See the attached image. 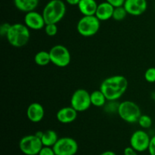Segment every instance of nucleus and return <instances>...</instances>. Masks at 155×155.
<instances>
[{"label": "nucleus", "mask_w": 155, "mask_h": 155, "mask_svg": "<svg viewBox=\"0 0 155 155\" xmlns=\"http://www.w3.org/2000/svg\"><path fill=\"white\" fill-rule=\"evenodd\" d=\"M34 61L38 66L45 67L51 63L49 51H39L35 54Z\"/></svg>", "instance_id": "20"}, {"label": "nucleus", "mask_w": 155, "mask_h": 155, "mask_svg": "<svg viewBox=\"0 0 155 155\" xmlns=\"http://www.w3.org/2000/svg\"><path fill=\"white\" fill-rule=\"evenodd\" d=\"M44 30H45V34L50 37L56 36L58 33V30L56 24H46L44 27Z\"/></svg>", "instance_id": "24"}, {"label": "nucleus", "mask_w": 155, "mask_h": 155, "mask_svg": "<svg viewBox=\"0 0 155 155\" xmlns=\"http://www.w3.org/2000/svg\"><path fill=\"white\" fill-rule=\"evenodd\" d=\"M58 139V136L54 130H48L43 132L41 141L43 146L53 147Z\"/></svg>", "instance_id": "18"}, {"label": "nucleus", "mask_w": 155, "mask_h": 155, "mask_svg": "<svg viewBox=\"0 0 155 155\" xmlns=\"http://www.w3.org/2000/svg\"><path fill=\"white\" fill-rule=\"evenodd\" d=\"M78 112L73 107H64L59 109L56 114V118L61 124H68L74 122L77 120Z\"/></svg>", "instance_id": "14"}, {"label": "nucleus", "mask_w": 155, "mask_h": 155, "mask_svg": "<svg viewBox=\"0 0 155 155\" xmlns=\"http://www.w3.org/2000/svg\"><path fill=\"white\" fill-rule=\"evenodd\" d=\"M11 26H12V24L7 22L2 24L1 27H0V35H1L2 37H6Z\"/></svg>", "instance_id": "26"}, {"label": "nucleus", "mask_w": 155, "mask_h": 155, "mask_svg": "<svg viewBox=\"0 0 155 155\" xmlns=\"http://www.w3.org/2000/svg\"><path fill=\"white\" fill-rule=\"evenodd\" d=\"M65 2L70 5H78L80 0H65Z\"/></svg>", "instance_id": "31"}, {"label": "nucleus", "mask_w": 155, "mask_h": 155, "mask_svg": "<svg viewBox=\"0 0 155 155\" xmlns=\"http://www.w3.org/2000/svg\"><path fill=\"white\" fill-rule=\"evenodd\" d=\"M90 97L92 105L95 106V107H102L107 102V98L100 89L91 92Z\"/></svg>", "instance_id": "19"}, {"label": "nucleus", "mask_w": 155, "mask_h": 155, "mask_svg": "<svg viewBox=\"0 0 155 155\" xmlns=\"http://www.w3.org/2000/svg\"><path fill=\"white\" fill-rule=\"evenodd\" d=\"M138 124L142 129L146 130V129H149L152 126L153 121L151 117L148 116V115L142 114L139 117V120H138Z\"/></svg>", "instance_id": "22"}, {"label": "nucleus", "mask_w": 155, "mask_h": 155, "mask_svg": "<svg viewBox=\"0 0 155 155\" xmlns=\"http://www.w3.org/2000/svg\"><path fill=\"white\" fill-rule=\"evenodd\" d=\"M124 7L128 15L139 16L146 12L148 2L147 0H125Z\"/></svg>", "instance_id": "12"}, {"label": "nucleus", "mask_w": 155, "mask_h": 155, "mask_svg": "<svg viewBox=\"0 0 155 155\" xmlns=\"http://www.w3.org/2000/svg\"><path fill=\"white\" fill-rule=\"evenodd\" d=\"M51 63L58 68H66L71 61V54L68 48L63 45H55L49 50Z\"/></svg>", "instance_id": "6"}, {"label": "nucleus", "mask_w": 155, "mask_h": 155, "mask_svg": "<svg viewBox=\"0 0 155 155\" xmlns=\"http://www.w3.org/2000/svg\"><path fill=\"white\" fill-rule=\"evenodd\" d=\"M38 155H55V153L52 147L43 146Z\"/></svg>", "instance_id": "27"}, {"label": "nucleus", "mask_w": 155, "mask_h": 155, "mask_svg": "<svg viewBox=\"0 0 155 155\" xmlns=\"http://www.w3.org/2000/svg\"><path fill=\"white\" fill-rule=\"evenodd\" d=\"M117 114L120 117L128 124L138 123L142 115L139 106L133 101H124L120 103Z\"/></svg>", "instance_id": "5"}, {"label": "nucleus", "mask_w": 155, "mask_h": 155, "mask_svg": "<svg viewBox=\"0 0 155 155\" xmlns=\"http://www.w3.org/2000/svg\"><path fill=\"white\" fill-rule=\"evenodd\" d=\"M43 147L42 141L36 135L24 136L19 142V148L25 155H38Z\"/></svg>", "instance_id": "7"}, {"label": "nucleus", "mask_w": 155, "mask_h": 155, "mask_svg": "<svg viewBox=\"0 0 155 155\" xmlns=\"http://www.w3.org/2000/svg\"><path fill=\"white\" fill-rule=\"evenodd\" d=\"M24 22L30 30H40L44 29L46 24L42 14L35 10L25 13Z\"/></svg>", "instance_id": "11"}, {"label": "nucleus", "mask_w": 155, "mask_h": 155, "mask_svg": "<svg viewBox=\"0 0 155 155\" xmlns=\"http://www.w3.org/2000/svg\"><path fill=\"white\" fill-rule=\"evenodd\" d=\"M27 119L32 123H39L45 117V110L40 103L33 102L27 107Z\"/></svg>", "instance_id": "13"}, {"label": "nucleus", "mask_w": 155, "mask_h": 155, "mask_svg": "<svg viewBox=\"0 0 155 155\" xmlns=\"http://www.w3.org/2000/svg\"><path fill=\"white\" fill-rule=\"evenodd\" d=\"M8 42L15 48L25 46L30 39V30L22 23L12 24L6 36Z\"/></svg>", "instance_id": "2"}, {"label": "nucleus", "mask_w": 155, "mask_h": 155, "mask_svg": "<svg viewBox=\"0 0 155 155\" xmlns=\"http://www.w3.org/2000/svg\"><path fill=\"white\" fill-rule=\"evenodd\" d=\"M154 103H155V97H154Z\"/></svg>", "instance_id": "33"}, {"label": "nucleus", "mask_w": 155, "mask_h": 155, "mask_svg": "<svg viewBox=\"0 0 155 155\" xmlns=\"http://www.w3.org/2000/svg\"><path fill=\"white\" fill-rule=\"evenodd\" d=\"M128 13H127V10L124 6H120V7L114 8L113 13V19L117 21H121L126 18L127 16Z\"/></svg>", "instance_id": "21"}, {"label": "nucleus", "mask_w": 155, "mask_h": 155, "mask_svg": "<svg viewBox=\"0 0 155 155\" xmlns=\"http://www.w3.org/2000/svg\"><path fill=\"white\" fill-rule=\"evenodd\" d=\"M71 106L77 112H84L92 106L90 93L84 89L74 91L71 98Z\"/></svg>", "instance_id": "8"}, {"label": "nucleus", "mask_w": 155, "mask_h": 155, "mask_svg": "<svg viewBox=\"0 0 155 155\" xmlns=\"http://www.w3.org/2000/svg\"><path fill=\"white\" fill-rule=\"evenodd\" d=\"M52 148L55 155H75L79 149L77 142L71 137L59 138Z\"/></svg>", "instance_id": "9"}, {"label": "nucleus", "mask_w": 155, "mask_h": 155, "mask_svg": "<svg viewBox=\"0 0 155 155\" xmlns=\"http://www.w3.org/2000/svg\"><path fill=\"white\" fill-rule=\"evenodd\" d=\"M101 21L95 15L83 16L78 21L77 30L84 37H91L97 34L101 27Z\"/></svg>", "instance_id": "4"}, {"label": "nucleus", "mask_w": 155, "mask_h": 155, "mask_svg": "<svg viewBox=\"0 0 155 155\" xmlns=\"http://www.w3.org/2000/svg\"><path fill=\"white\" fill-rule=\"evenodd\" d=\"M66 4L62 0H50L44 7L42 15L45 24H56L60 22L66 15Z\"/></svg>", "instance_id": "3"}, {"label": "nucleus", "mask_w": 155, "mask_h": 155, "mask_svg": "<svg viewBox=\"0 0 155 155\" xmlns=\"http://www.w3.org/2000/svg\"><path fill=\"white\" fill-rule=\"evenodd\" d=\"M119 104L120 103L117 102V101H107V102L103 107H104V110L107 113L113 114L114 112L117 113Z\"/></svg>", "instance_id": "23"}, {"label": "nucleus", "mask_w": 155, "mask_h": 155, "mask_svg": "<svg viewBox=\"0 0 155 155\" xmlns=\"http://www.w3.org/2000/svg\"><path fill=\"white\" fill-rule=\"evenodd\" d=\"M105 1L110 3L114 8L124 6V2H125V0H105Z\"/></svg>", "instance_id": "29"}, {"label": "nucleus", "mask_w": 155, "mask_h": 155, "mask_svg": "<svg viewBox=\"0 0 155 155\" xmlns=\"http://www.w3.org/2000/svg\"><path fill=\"white\" fill-rule=\"evenodd\" d=\"M128 86V80L124 76L114 75L104 79L99 89L107 101H117L127 92Z\"/></svg>", "instance_id": "1"}, {"label": "nucleus", "mask_w": 155, "mask_h": 155, "mask_svg": "<svg viewBox=\"0 0 155 155\" xmlns=\"http://www.w3.org/2000/svg\"><path fill=\"white\" fill-rule=\"evenodd\" d=\"M114 7L107 2H103L98 4L95 16L101 21H106L113 18Z\"/></svg>", "instance_id": "15"}, {"label": "nucleus", "mask_w": 155, "mask_h": 155, "mask_svg": "<svg viewBox=\"0 0 155 155\" xmlns=\"http://www.w3.org/2000/svg\"><path fill=\"white\" fill-rule=\"evenodd\" d=\"M148 151L150 155H155V136L151 138Z\"/></svg>", "instance_id": "28"}, {"label": "nucleus", "mask_w": 155, "mask_h": 155, "mask_svg": "<svg viewBox=\"0 0 155 155\" xmlns=\"http://www.w3.org/2000/svg\"><path fill=\"white\" fill-rule=\"evenodd\" d=\"M151 137L142 130H138L132 134L130 139V146L138 152H144L148 151Z\"/></svg>", "instance_id": "10"}, {"label": "nucleus", "mask_w": 155, "mask_h": 155, "mask_svg": "<svg viewBox=\"0 0 155 155\" xmlns=\"http://www.w3.org/2000/svg\"><path fill=\"white\" fill-rule=\"evenodd\" d=\"M98 4L95 0H80L78 9L83 16L95 15Z\"/></svg>", "instance_id": "16"}, {"label": "nucleus", "mask_w": 155, "mask_h": 155, "mask_svg": "<svg viewBox=\"0 0 155 155\" xmlns=\"http://www.w3.org/2000/svg\"><path fill=\"white\" fill-rule=\"evenodd\" d=\"M138 151L131 146L127 147L124 151V155H138Z\"/></svg>", "instance_id": "30"}, {"label": "nucleus", "mask_w": 155, "mask_h": 155, "mask_svg": "<svg viewBox=\"0 0 155 155\" xmlns=\"http://www.w3.org/2000/svg\"><path fill=\"white\" fill-rule=\"evenodd\" d=\"M39 0H14V4L18 11L27 13L34 11L39 5Z\"/></svg>", "instance_id": "17"}, {"label": "nucleus", "mask_w": 155, "mask_h": 155, "mask_svg": "<svg viewBox=\"0 0 155 155\" xmlns=\"http://www.w3.org/2000/svg\"><path fill=\"white\" fill-rule=\"evenodd\" d=\"M145 80L149 83H155V67L149 68L145 72Z\"/></svg>", "instance_id": "25"}, {"label": "nucleus", "mask_w": 155, "mask_h": 155, "mask_svg": "<svg viewBox=\"0 0 155 155\" xmlns=\"http://www.w3.org/2000/svg\"><path fill=\"white\" fill-rule=\"evenodd\" d=\"M100 155H117V154L112 151H105L100 154Z\"/></svg>", "instance_id": "32"}]
</instances>
